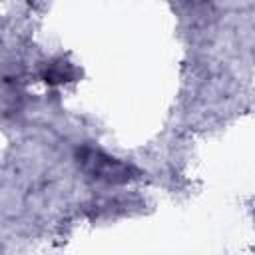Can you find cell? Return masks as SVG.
<instances>
[{
    "label": "cell",
    "instance_id": "6da1fadb",
    "mask_svg": "<svg viewBox=\"0 0 255 255\" xmlns=\"http://www.w3.org/2000/svg\"><path fill=\"white\" fill-rule=\"evenodd\" d=\"M88 163H92L94 173L98 177H106V179H126V167L118 161H112V157H104L100 153H90V157H86Z\"/></svg>",
    "mask_w": 255,
    "mask_h": 255
}]
</instances>
